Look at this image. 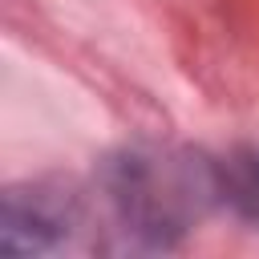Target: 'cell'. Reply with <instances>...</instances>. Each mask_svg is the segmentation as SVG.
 I'll return each instance as SVG.
<instances>
[{
	"instance_id": "obj_1",
	"label": "cell",
	"mask_w": 259,
	"mask_h": 259,
	"mask_svg": "<svg viewBox=\"0 0 259 259\" xmlns=\"http://www.w3.org/2000/svg\"><path fill=\"white\" fill-rule=\"evenodd\" d=\"M97 198L125 251L174 247L214 202V158L178 146H121L97 170Z\"/></svg>"
},
{
	"instance_id": "obj_2",
	"label": "cell",
	"mask_w": 259,
	"mask_h": 259,
	"mask_svg": "<svg viewBox=\"0 0 259 259\" xmlns=\"http://www.w3.org/2000/svg\"><path fill=\"white\" fill-rule=\"evenodd\" d=\"M93 227L89 202L61 182H24L4 190L0 206V247L8 255H49L69 251Z\"/></svg>"
},
{
	"instance_id": "obj_3",
	"label": "cell",
	"mask_w": 259,
	"mask_h": 259,
	"mask_svg": "<svg viewBox=\"0 0 259 259\" xmlns=\"http://www.w3.org/2000/svg\"><path fill=\"white\" fill-rule=\"evenodd\" d=\"M214 186L235 219L259 227V146H235L214 158Z\"/></svg>"
}]
</instances>
